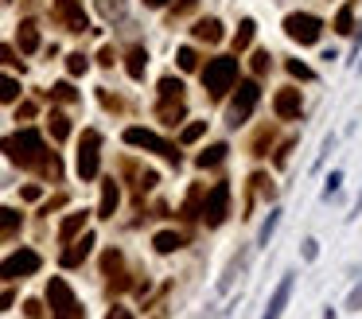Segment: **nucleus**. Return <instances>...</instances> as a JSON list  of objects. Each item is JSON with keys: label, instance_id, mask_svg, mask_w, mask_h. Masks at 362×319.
Returning a JSON list of instances; mask_svg holds the SVG:
<instances>
[{"label": "nucleus", "instance_id": "1", "mask_svg": "<svg viewBox=\"0 0 362 319\" xmlns=\"http://www.w3.org/2000/svg\"><path fill=\"white\" fill-rule=\"evenodd\" d=\"M0 152L12 160V164H20V168H47V144H43V137L35 129H20V132H12V137L0 140Z\"/></svg>", "mask_w": 362, "mask_h": 319}, {"label": "nucleus", "instance_id": "2", "mask_svg": "<svg viewBox=\"0 0 362 319\" xmlns=\"http://www.w3.org/2000/svg\"><path fill=\"white\" fill-rule=\"evenodd\" d=\"M234 82H238V55L234 59H211L203 67V86L211 90V98H222Z\"/></svg>", "mask_w": 362, "mask_h": 319}, {"label": "nucleus", "instance_id": "3", "mask_svg": "<svg viewBox=\"0 0 362 319\" xmlns=\"http://www.w3.org/2000/svg\"><path fill=\"white\" fill-rule=\"evenodd\" d=\"M257 101H261V86H257V82H242L238 94H234V101H230V110H226V121H230L234 129H238V125H245V121L254 117Z\"/></svg>", "mask_w": 362, "mask_h": 319}, {"label": "nucleus", "instance_id": "4", "mask_svg": "<svg viewBox=\"0 0 362 319\" xmlns=\"http://www.w3.org/2000/svg\"><path fill=\"white\" fill-rule=\"evenodd\" d=\"M320 31H323V20L312 16V12H293V16L284 20V35L296 40L300 47H312V43L320 40Z\"/></svg>", "mask_w": 362, "mask_h": 319}, {"label": "nucleus", "instance_id": "5", "mask_svg": "<svg viewBox=\"0 0 362 319\" xmlns=\"http://www.w3.org/2000/svg\"><path fill=\"white\" fill-rule=\"evenodd\" d=\"M47 300H51V308H55V319H86L79 308V300H74V292H70V284L63 277H51Z\"/></svg>", "mask_w": 362, "mask_h": 319}, {"label": "nucleus", "instance_id": "6", "mask_svg": "<svg viewBox=\"0 0 362 319\" xmlns=\"http://www.w3.org/2000/svg\"><path fill=\"white\" fill-rule=\"evenodd\" d=\"M98 160H101V132L86 129L79 140V175L82 180H98Z\"/></svg>", "mask_w": 362, "mask_h": 319}, {"label": "nucleus", "instance_id": "7", "mask_svg": "<svg viewBox=\"0 0 362 319\" xmlns=\"http://www.w3.org/2000/svg\"><path fill=\"white\" fill-rule=\"evenodd\" d=\"M199 214H203V222L211 230L222 226L226 214H230V183H215V187H211V195L203 199V210H199Z\"/></svg>", "mask_w": 362, "mask_h": 319}, {"label": "nucleus", "instance_id": "8", "mask_svg": "<svg viewBox=\"0 0 362 319\" xmlns=\"http://www.w3.org/2000/svg\"><path fill=\"white\" fill-rule=\"evenodd\" d=\"M125 144H133V148H145V152H160L167 164H179L176 144H167L164 137H156V132H148V129H125Z\"/></svg>", "mask_w": 362, "mask_h": 319}, {"label": "nucleus", "instance_id": "9", "mask_svg": "<svg viewBox=\"0 0 362 319\" xmlns=\"http://www.w3.org/2000/svg\"><path fill=\"white\" fill-rule=\"evenodd\" d=\"M40 253L35 250H16L8 261H0V280H20V277H31L40 273Z\"/></svg>", "mask_w": 362, "mask_h": 319}, {"label": "nucleus", "instance_id": "10", "mask_svg": "<svg viewBox=\"0 0 362 319\" xmlns=\"http://www.w3.org/2000/svg\"><path fill=\"white\" fill-rule=\"evenodd\" d=\"M90 250H94V234H82V238H70L67 250H63V269H79L82 261L90 257Z\"/></svg>", "mask_w": 362, "mask_h": 319}, {"label": "nucleus", "instance_id": "11", "mask_svg": "<svg viewBox=\"0 0 362 319\" xmlns=\"http://www.w3.org/2000/svg\"><path fill=\"white\" fill-rule=\"evenodd\" d=\"M273 110H277V117H281V121H296V117H300V110H304L300 90H281L273 98Z\"/></svg>", "mask_w": 362, "mask_h": 319}, {"label": "nucleus", "instance_id": "12", "mask_svg": "<svg viewBox=\"0 0 362 319\" xmlns=\"http://www.w3.org/2000/svg\"><path fill=\"white\" fill-rule=\"evenodd\" d=\"M121 202V187L117 180H101V202H98V218H113V210Z\"/></svg>", "mask_w": 362, "mask_h": 319}, {"label": "nucleus", "instance_id": "13", "mask_svg": "<svg viewBox=\"0 0 362 319\" xmlns=\"http://www.w3.org/2000/svg\"><path fill=\"white\" fill-rule=\"evenodd\" d=\"M288 296H293V277H284L281 284H277V292L269 296V308H265L261 319H281V311H284V304H288Z\"/></svg>", "mask_w": 362, "mask_h": 319}, {"label": "nucleus", "instance_id": "14", "mask_svg": "<svg viewBox=\"0 0 362 319\" xmlns=\"http://www.w3.org/2000/svg\"><path fill=\"white\" fill-rule=\"evenodd\" d=\"M59 16L70 31H86V12H82L79 0H59Z\"/></svg>", "mask_w": 362, "mask_h": 319}, {"label": "nucleus", "instance_id": "15", "mask_svg": "<svg viewBox=\"0 0 362 319\" xmlns=\"http://www.w3.org/2000/svg\"><path fill=\"white\" fill-rule=\"evenodd\" d=\"M20 226H24V214L16 207H0V245L12 238V234H20Z\"/></svg>", "mask_w": 362, "mask_h": 319}, {"label": "nucleus", "instance_id": "16", "mask_svg": "<svg viewBox=\"0 0 362 319\" xmlns=\"http://www.w3.org/2000/svg\"><path fill=\"white\" fill-rule=\"evenodd\" d=\"M121 265H125L121 250H106V257H101V273L113 280V288H125V284H129V280H121Z\"/></svg>", "mask_w": 362, "mask_h": 319}, {"label": "nucleus", "instance_id": "17", "mask_svg": "<svg viewBox=\"0 0 362 319\" xmlns=\"http://www.w3.org/2000/svg\"><path fill=\"white\" fill-rule=\"evenodd\" d=\"M86 210H74V214H67L63 218V226H59V241H70V238H79L82 230H86Z\"/></svg>", "mask_w": 362, "mask_h": 319}, {"label": "nucleus", "instance_id": "18", "mask_svg": "<svg viewBox=\"0 0 362 319\" xmlns=\"http://www.w3.org/2000/svg\"><path fill=\"white\" fill-rule=\"evenodd\" d=\"M16 43H20V51H24V55L40 51V28H35L31 20H24V24H20V31H16Z\"/></svg>", "mask_w": 362, "mask_h": 319}, {"label": "nucleus", "instance_id": "19", "mask_svg": "<svg viewBox=\"0 0 362 319\" xmlns=\"http://www.w3.org/2000/svg\"><path fill=\"white\" fill-rule=\"evenodd\" d=\"M125 70H129V78H145V70H148V51L145 47H133L125 55Z\"/></svg>", "mask_w": 362, "mask_h": 319}, {"label": "nucleus", "instance_id": "20", "mask_svg": "<svg viewBox=\"0 0 362 319\" xmlns=\"http://www.w3.org/2000/svg\"><path fill=\"white\" fill-rule=\"evenodd\" d=\"M152 245H156V253H176V250H183V234H176V230H160L156 238H152Z\"/></svg>", "mask_w": 362, "mask_h": 319}, {"label": "nucleus", "instance_id": "21", "mask_svg": "<svg viewBox=\"0 0 362 319\" xmlns=\"http://www.w3.org/2000/svg\"><path fill=\"white\" fill-rule=\"evenodd\" d=\"M191 31H195L199 43H218V40H222V24H218V20H199Z\"/></svg>", "mask_w": 362, "mask_h": 319}, {"label": "nucleus", "instance_id": "22", "mask_svg": "<svg viewBox=\"0 0 362 319\" xmlns=\"http://www.w3.org/2000/svg\"><path fill=\"white\" fill-rule=\"evenodd\" d=\"M160 121H164V125H179V121H183V101H167V98H160Z\"/></svg>", "mask_w": 362, "mask_h": 319}, {"label": "nucleus", "instance_id": "23", "mask_svg": "<svg viewBox=\"0 0 362 319\" xmlns=\"http://www.w3.org/2000/svg\"><path fill=\"white\" fill-rule=\"evenodd\" d=\"M226 152H230L226 144H211L206 152H199V160H195V164H199V168H218V164L226 160Z\"/></svg>", "mask_w": 362, "mask_h": 319}, {"label": "nucleus", "instance_id": "24", "mask_svg": "<svg viewBox=\"0 0 362 319\" xmlns=\"http://www.w3.org/2000/svg\"><path fill=\"white\" fill-rule=\"evenodd\" d=\"M160 98H167V101H183V82L179 78H160Z\"/></svg>", "mask_w": 362, "mask_h": 319}, {"label": "nucleus", "instance_id": "25", "mask_svg": "<svg viewBox=\"0 0 362 319\" xmlns=\"http://www.w3.org/2000/svg\"><path fill=\"white\" fill-rule=\"evenodd\" d=\"M254 31H257V24H254V20H242V24H238L234 51H245V47H249V43H254Z\"/></svg>", "mask_w": 362, "mask_h": 319}, {"label": "nucleus", "instance_id": "26", "mask_svg": "<svg viewBox=\"0 0 362 319\" xmlns=\"http://www.w3.org/2000/svg\"><path fill=\"white\" fill-rule=\"evenodd\" d=\"M277 226H281V210H269V218H265V226H261V234H257V245H269V238L277 234Z\"/></svg>", "mask_w": 362, "mask_h": 319}, {"label": "nucleus", "instance_id": "27", "mask_svg": "<svg viewBox=\"0 0 362 319\" xmlns=\"http://www.w3.org/2000/svg\"><path fill=\"white\" fill-rule=\"evenodd\" d=\"M51 137H55V140L70 137V117H67V113H59V110L51 113Z\"/></svg>", "mask_w": 362, "mask_h": 319}, {"label": "nucleus", "instance_id": "28", "mask_svg": "<svg viewBox=\"0 0 362 319\" xmlns=\"http://www.w3.org/2000/svg\"><path fill=\"white\" fill-rule=\"evenodd\" d=\"M16 98H20V82L8 78V74H0V105H4V101H16Z\"/></svg>", "mask_w": 362, "mask_h": 319}, {"label": "nucleus", "instance_id": "29", "mask_svg": "<svg viewBox=\"0 0 362 319\" xmlns=\"http://www.w3.org/2000/svg\"><path fill=\"white\" fill-rule=\"evenodd\" d=\"M335 31H343V35H351V31H354V8H351V4H343V8H339V16H335Z\"/></svg>", "mask_w": 362, "mask_h": 319}, {"label": "nucleus", "instance_id": "30", "mask_svg": "<svg viewBox=\"0 0 362 319\" xmlns=\"http://www.w3.org/2000/svg\"><path fill=\"white\" fill-rule=\"evenodd\" d=\"M51 98H55V101H70V105H74V101H79V90H74L70 82H59V86H51Z\"/></svg>", "mask_w": 362, "mask_h": 319}, {"label": "nucleus", "instance_id": "31", "mask_svg": "<svg viewBox=\"0 0 362 319\" xmlns=\"http://www.w3.org/2000/svg\"><path fill=\"white\" fill-rule=\"evenodd\" d=\"M67 70L74 74V78H79V74H86V70H90V59L74 51V55H67Z\"/></svg>", "mask_w": 362, "mask_h": 319}, {"label": "nucleus", "instance_id": "32", "mask_svg": "<svg viewBox=\"0 0 362 319\" xmlns=\"http://www.w3.org/2000/svg\"><path fill=\"white\" fill-rule=\"evenodd\" d=\"M242 265H245V261L238 257L234 265H230V269H226V277L218 280V292H230V288H234V277H238V273H242Z\"/></svg>", "mask_w": 362, "mask_h": 319}, {"label": "nucleus", "instance_id": "33", "mask_svg": "<svg viewBox=\"0 0 362 319\" xmlns=\"http://www.w3.org/2000/svg\"><path fill=\"white\" fill-rule=\"evenodd\" d=\"M203 132H206V121H195V125H187V129L179 132V140H183V144H195Z\"/></svg>", "mask_w": 362, "mask_h": 319}, {"label": "nucleus", "instance_id": "34", "mask_svg": "<svg viewBox=\"0 0 362 319\" xmlns=\"http://www.w3.org/2000/svg\"><path fill=\"white\" fill-rule=\"evenodd\" d=\"M288 74H293V78H300V82H312V78H315L312 67H304L300 59H288Z\"/></svg>", "mask_w": 362, "mask_h": 319}, {"label": "nucleus", "instance_id": "35", "mask_svg": "<svg viewBox=\"0 0 362 319\" xmlns=\"http://www.w3.org/2000/svg\"><path fill=\"white\" fill-rule=\"evenodd\" d=\"M98 12L109 16V20H117L121 12H125V4H121V0H98Z\"/></svg>", "mask_w": 362, "mask_h": 319}, {"label": "nucleus", "instance_id": "36", "mask_svg": "<svg viewBox=\"0 0 362 319\" xmlns=\"http://www.w3.org/2000/svg\"><path fill=\"white\" fill-rule=\"evenodd\" d=\"M176 59H179V70H195V67H199V55H195L191 47H179Z\"/></svg>", "mask_w": 362, "mask_h": 319}, {"label": "nucleus", "instance_id": "37", "mask_svg": "<svg viewBox=\"0 0 362 319\" xmlns=\"http://www.w3.org/2000/svg\"><path fill=\"white\" fill-rule=\"evenodd\" d=\"M339 187H343V171H331V175H327V187H323V199L339 195Z\"/></svg>", "mask_w": 362, "mask_h": 319}, {"label": "nucleus", "instance_id": "38", "mask_svg": "<svg viewBox=\"0 0 362 319\" xmlns=\"http://www.w3.org/2000/svg\"><path fill=\"white\" fill-rule=\"evenodd\" d=\"M24 316H28V319H43V304H40V300H28V304H24Z\"/></svg>", "mask_w": 362, "mask_h": 319}, {"label": "nucleus", "instance_id": "39", "mask_svg": "<svg viewBox=\"0 0 362 319\" xmlns=\"http://www.w3.org/2000/svg\"><path fill=\"white\" fill-rule=\"evenodd\" d=\"M0 62H4V67H24V62L16 59V51H12V47H0Z\"/></svg>", "mask_w": 362, "mask_h": 319}, {"label": "nucleus", "instance_id": "40", "mask_svg": "<svg viewBox=\"0 0 362 319\" xmlns=\"http://www.w3.org/2000/svg\"><path fill=\"white\" fill-rule=\"evenodd\" d=\"M254 70H257V74L269 70V51H257V55H254Z\"/></svg>", "mask_w": 362, "mask_h": 319}, {"label": "nucleus", "instance_id": "41", "mask_svg": "<svg viewBox=\"0 0 362 319\" xmlns=\"http://www.w3.org/2000/svg\"><path fill=\"white\" fill-rule=\"evenodd\" d=\"M347 308H351V311H359V308H362V284L351 292V296H347Z\"/></svg>", "mask_w": 362, "mask_h": 319}, {"label": "nucleus", "instance_id": "42", "mask_svg": "<svg viewBox=\"0 0 362 319\" xmlns=\"http://www.w3.org/2000/svg\"><path fill=\"white\" fill-rule=\"evenodd\" d=\"M113 59H117V55H113V47H101L98 51V62H101V67H113Z\"/></svg>", "mask_w": 362, "mask_h": 319}, {"label": "nucleus", "instance_id": "43", "mask_svg": "<svg viewBox=\"0 0 362 319\" xmlns=\"http://www.w3.org/2000/svg\"><path fill=\"white\" fill-rule=\"evenodd\" d=\"M315 253H320V241H304V261H315Z\"/></svg>", "mask_w": 362, "mask_h": 319}, {"label": "nucleus", "instance_id": "44", "mask_svg": "<svg viewBox=\"0 0 362 319\" xmlns=\"http://www.w3.org/2000/svg\"><path fill=\"white\" fill-rule=\"evenodd\" d=\"M12 304H16V292H12V288H8V292H0V311H8Z\"/></svg>", "mask_w": 362, "mask_h": 319}, {"label": "nucleus", "instance_id": "45", "mask_svg": "<svg viewBox=\"0 0 362 319\" xmlns=\"http://www.w3.org/2000/svg\"><path fill=\"white\" fill-rule=\"evenodd\" d=\"M20 195H24V199H28V202H35V199H40V195H43V191L35 187V183H28V187H24Z\"/></svg>", "mask_w": 362, "mask_h": 319}, {"label": "nucleus", "instance_id": "46", "mask_svg": "<svg viewBox=\"0 0 362 319\" xmlns=\"http://www.w3.org/2000/svg\"><path fill=\"white\" fill-rule=\"evenodd\" d=\"M106 319H133V311H129V308H109Z\"/></svg>", "mask_w": 362, "mask_h": 319}, {"label": "nucleus", "instance_id": "47", "mask_svg": "<svg viewBox=\"0 0 362 319\" xmlns=\"http://www.w3.org/2000/svg\"><path fill=\"white\" fill-rule=\"evenodd\" d=\"M191 8H195V0H179V4H176V16H183V12H191Z\"/></svg>", "mask_w": 362, "mask_h": 319}, {"label": "nucleus", "instance_id": "48", "mask_svg": "<svg viewBox=\"0 0 362 319\" xmlns=\"http://www.w3.org/2000/svg\"><path fill=\"white\" fill-rule=\"evenodd\" d=\"M145 4H148V8H164L167 0H145Z\"/></svg>", "mask_w": 362, "mask_h": 319}, {"label": "nucleus", "instance_id": "49", "mask_svg": "<svg viewBox=\"0 0 362 319\" xmlns=\"http://www.w3.org/2000/svg\"><path fill=\"white\" fill-rule=\"evenodd\" d=\"M354 214H362V191H359V202H354ZM351 214V218H354Z\"/></svg>", "mask_w": 362, "mask_h": 319}]
</instances>
